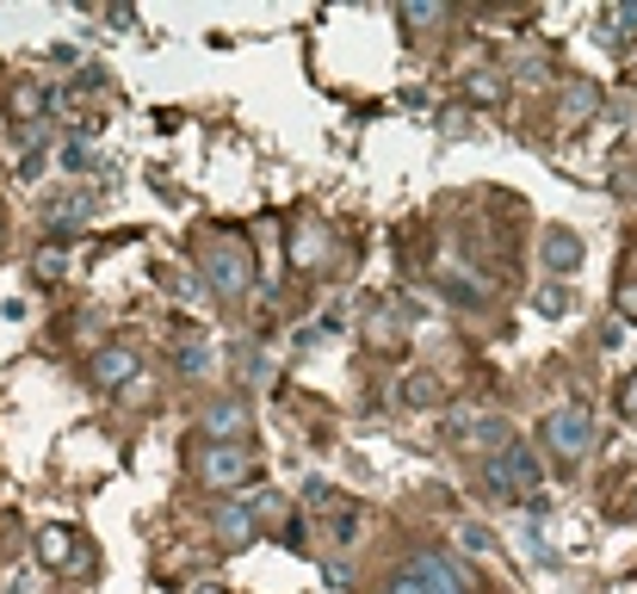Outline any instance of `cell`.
I'll return each mask as SVG.
<instances>
[{
    "instance_id": "cell-17",
    "label": "cell",
    "mask_w": 637,
    "mask_h": 594,
    "mask_svg": "<svg viewBox=\"0 0 637 594\" xmlns=\"http://www.w3.org/2000/svg\"><path fill=\"white\" fill-rule=\"evenodd\" d=\"M44 106H50V94H44V87H20V106H13V112H20V118H38Z\"/></svg>"
},
{
    "instance_id": "cell-14",
    "label": "cell",
    "mask_w": 637,
    "mask_h": 594,
    "mask_svg": "<svg viewBox=\"0 0 637 594\" xmlns=\"http://www.w3.org/2000/svg\"><path fill=\"white\" fill-rule=\"evenodd\" d=\"M174 365L186 372V378H205V372H211V353H205L198 335H186V341H174Z\"/></svg>"
},
{
    "instance_id": "cell-2",
    "label": "cell",
    "mask_w": 637,
    "mask_h": 594,
    "mask_svg": "<svg viewBox=\"0 0 637 594\" xmlns=\"http://www.w3.org/2000/svg\"><path fill=\"white\" fill-rule=\"evenodd\" d=\"M378 594H477V589H470V575H464L445 551H408L403 563L384 575Z\"/></svg>"
},
{
    "instance_id": "cell-8",
    "label": "cell",
    "mask_w": 637,
    "mask_h": 594,
    "mask_svg": "<svg viewBox=\"0 0 637 594\" xmlns=\"http://www.w3.org/2000/svg\"><path fill=\"white\" fill-rule=\"evenodd\" d=\"M87 217H94V192H87V186H81V192H57V198L44 205V223H50V230H57V235L81 230Z\"/></svg>"
},
{
    "instance_id": "cell-3",
    "label": "cell",
    "mask_w": 637,
    "mask_h": 594,
    "mask_svg": "<svg viewBox=\"0 0 637 594\" xmlns=\"http://www.w3.org/2000/svg\"><path fill=\"white\" fill-rule=\"evenodd\" d=\"M539 459H532V446H507V452H495V459H483V489L495 501H526L532 489H539Z\"/></svg>"
},
{
    "instance_id": "cell-20",
    "label": "cell",
    "mask_w": 637,
    "mask_h": 594,
    "mask_svg": "<svg viewBox=\"0 0 637 594\" xmlns=\"http://www.w3.org/2000/svg\"><path fill=\"white\" fill-rule=\"evenodd\" d=\"M87 161H94V149H87V143H81V136H75V143H69V149H62V168H87Z\"/></svg>"
},
{
    "instance_id": "cell-11",
    "label": "cell",
    "mask_w": 637,
    "mask_h": 594,
    "mask_svg": "<svg viewBox=\"0 0 637 594\" xmlns=\"http://www.w3.org/2000/svg\"><path fill=\"white\" fill-rule=\"evenodd\" d=\"M248 427H254V415H248V403H211L205 409V434H217V440H248Z\"/></svg>"
},
{
    "instance_id": "cell-13",
    "label": "cell",
    "mask_w": 637,
    "mask_h": 594,
    "mask_svg": "<svg viewBox=\"0 0 637 594\" xmlns=\"http://www.w3.org/2000/svg\"><path fill=\"white\" fill-rule=\"evenodd\" d=\"M217 533L230 538V545H254V508H248V501H230L223 520H217Z\"/></svg>"
},
{
    "instance_id": "cell-12",
    "label": "cell",
    "mask_w": 637,
    "mask_h": 594,
    "mask_svg": "<svg viewBox=\"0 0 637 594\" xmlns=\"http://www.w3.org/2000/svg\"><path fill=\"white\" fill-rule=\"evenodd\" d=\"M470 446H477L483 459H495V452H507V446H514V427H507L502 415H483V422H470Z\"/></svg>"
},
{
    "instance_id": "cell-6",
    "label": "cell",
    "mask_w": 637,
    "mask_h": 594,
    "mask_svg": "<svg viewBox=\"0 0 637 594\" xmlns=\"http://www.w3.org/2000/svg\"><path fill=\"white\" fill-rule=\"evenodd\" d=\"M131 378H136V347H124V341L99 347L94 360H87V384L94 390H124Z\"/></svg>"
},
{
    "instance_id": "cell-18",
    "label": "cell",
    "mask_w": 637,
    "mask_h": 594,
    "mask_svg": "<svg viewBox=\"0 0 637 594\" xmlns=\"http://www.w3.org/2000/svg\"><path fill=\"white\" fill-rule=\"evenodd\" d=\"M563 310H569V291H563V286H544L539 291V316H563Z\"/></svg>"
},
{
    "instance_id": "cell-19",
    "label": "cell",
    "mask_w": 637,
    "mask_h": 594,
    "mask_svg": "<svg viewBox=\"0 0 637 594\" xmlns=\"http://www.w3.org/2000/svg\"><path fill=\"white\" fill-rule=\"evenodd\" d=\"M403 20L421 32V25H440V20H445V7H421V0H415V7H403Z\"/></svg>"
},
{
    "instance_id": "cell-15",
    "label": "cell",
    "mask_w": 637,
    "mask_h": 594,
    "mask_svg": "<svg viewBox=\"0 0 637 594\" xmlns=\"http://www.w3.org/2000/svg\"><path fill=\"white\" fill-rule=\"evenodd\" d=\"M595 87H588V81H581L576 94H569V106H563V118H569V124H588V118H595Z\"/></svg>"
},
{
    "instance_id": "cell-4",
    "label": "cell",
    "mask_w": 637,
    "mask_h": 594,
    "mask_svg": "<svg viewBox=\"0 0 637 594\" xmlns=\"http://www.w3.org/2000/svg\"><path fill=\"white\" fill-rule=\"evenodd\" d=\"M198 483H205V489H242V483H254L260 477V459H254L248 446L242 440H211V446H198Z\"/></svg>"
},
{
    "instance_id": "cell-9",
    "label": "cell",
    "mask_w": 637,
    "mask_h": 594,
    "mask_svg": "<svg viewBox=\"0 0 637 594\" xmlns=\"http://www.w3.org/2000/svg\"><path fill=\"white\" fill-rule=\"evenodd\" d=\"M544 272H551V279H569V272L581 267V235L576 230H544Z\"/></svg>"
},
{
    "instance_id": "cell-21",
    "label": "cell",
    "mask_w": 637,
    "mask_h": 594,
    "mask_svg": "<svg viewBox=\"0 0 637 594\" xmlns=\"http://www.w3.org/2000/svg\"><path fill=\"white\" fill-rule=\"evenodd\" d=\"M618 409H625V415L637 422V378H625V384H618Z\"/></svg>"
},
{
    "instance_id": "cell-10",
    "label": "cell",
    "mask_w": 637,
    "mask_h": 594,
    "mask_svg": "<svg viewBox=\"0 0 637 594\" xmlns=\"http://www.w3.org/2000/svg\"><path fill=\"white\" fill-rule=\"evenodd\" d=\"M38 563L44 570H75L81 563V538L69 526H44L38 533Z\"/></svg>"
},
{
    "instance_id": "cell-23",
    "label": "cell",
    "mask_w": 637,
    "mask_h": 594,
    "mask_svg": "<svg viewBox=\"0 0 637 594\" xmlns=\"http://www.w3.org/2000/svg\"><path fill=\"white\" fill-rule=\"evenodd\" d=\"M198 594H217V589H198Z\"/></svg>"
},
{
    "instance_id": "cell-22",
    "label": "cell",
    "mask_w": 637,
    "mask_h": 594,
    "mask_svg": "<svg viewBox=\"0 0 637 594\" xmlns=\"http://www.w3.org/2000/svg\"><path fill=\"white\" fill-rule=\"evenodd\" d=\"M618 310H632V316H637V286H632V291H618Z\"/></svg>"
},
{
    "instance_id": "cell-1",
    "label": "cell",
    "mask_w": 637,
    "mask_h": 594,
    "mask_svg": "<svg viewBox=\"0 0 637 594\" xmlns=\"http://www.w3.org/2000/svg\"><path fill=\"white\" fill-rule=\"evenodd\" d=\"M198 272L217 298H248L254 291V248L242 230H205L198 235Z\"/></svg>"
},
{
    "instance_id": "cell-7",
    "label": "cell",
    "mask_w": 637,
    "mask_h": 594,
    "mask_svg": "<svg viewBox=\"0 0 637 594\" xmlns=\"http://www.w3.org/2000/svg\"><path fill=\"white\" fill-rule=\"evenodd\" d=\"M329 260V230H322V217L304 211L297 217V242H291V267L309 272V267H322Z\"/></svg>"
},
{
    "instance_id": "cell-5",
    "label": "cell",
    "mask_w": 637,
    "mask_h": 594,
    "mask_svg": "<svg viewBox=\"0 0 637 594\" xmlns=\"http://www.w3.org/2000/svg\"><path fill=\"white\" fill-rule=\"evenodd\" d=\"M539 440L551 446L558 459L576 464V459H588V446H595V415H588L581 403H558V409H551V415L539 422Z\"/></svg>"
},
{
    "instance_id": "cell-16",
    "label": "cell",
    "mask_w": 637,
    "mask_h": 594,
    "mask_svg": "<svg viewBox=\"0 0 637 594\" xmlns=\"http://www.w3.org/2000/svg\"><path fill=\"white\" fill-rule=\"evenodd\" d=\"M464 551H477V557H489V551H495V533H489V526H477V520H464Z\"/></svg>"
}]
</instances>
